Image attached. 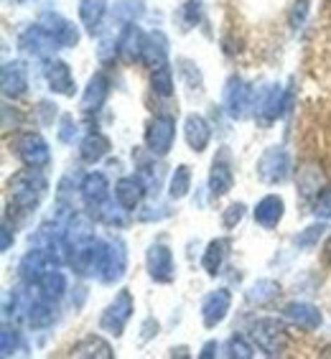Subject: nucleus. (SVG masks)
Returning <instances> with one entry per match:
<instances>
[{"label":"nucleus","instance_id":"obj_12","mask_svg":"<svg viewBox=\"0 0 331 359\" xmlns=\"http://www.w3.org/2000/svg\"><path fill=\"white\" fill-rule=\"evenodd\" d=\"M224 107L235 120H242L252 107V90L242 82L240 76H229L224 87Z\"/></svg>","mask_w":331,"mask_h":359},{"label":"nucleus","instance_id":"obj_22","mask_svg":"<svg viewBox=\"0 0 331 359\" xmlns=\"http://www.w3.org/2000/svg\"><path fill=\"white\" fill-rule=\"evenodd\" d=\"M166 59H168V39H166L163 31H151L145 34V43H143V59L140 62L151 69H158L166 67Z\"/></svg>","mask_w":331,"mask_h":359},{"label":"nucleus","instance_id":"obj_8","mask_svg":"<svg viewBox=\"0 0 331 359\" xmlns=\"http://www.w3.org/2000/svg\"><path fill=\"white\" fill-rule=\"evenodd\" d=\"M145 268H148V276L156 283H171L173 276H176V268H173V255L168 245L153 242L148 252H145Z\"/></svg>","mask_w":331,"mask_h":359},{"label":"nucleus","instance_id":"obj_47","mask_svg":"<svg viewBox=\"0 0 331 359\" xmlns=\"http://www.w3.org/2000/svg\"><path fill=\"white\" fill-rule=\"evenodd\" d=\"M217 349H219V344H217V341H207V344L201 346V352H199V357H214V354H217Z\"/></svg>","mask_w":331,"mask_h":359},{"label":"nucleus","instance_id":"obj_11","mask_svg":"<svg viewBox=\"0 0 331 359\" xmlns=\"http://www.w3.org/2000/svg\"><path fill=\"white\" fill-rule=\"evenodd\" d=\"M229 309H232V293L227 288L212 290L201 301V321H204L207 329H214V326H219L227 318Z\"/></svg>","mask_w":331,"mask_h":359},{"label":"nucleus","instance_id":"obj_18","mask_svg":"<svg viewBox=\"0 0 331 359\" xmlns=\"http://www.w3.org/2000/svg\"><path fill=\"white\" fill-rule=\"evenodd\" d=\"M107 95H110V79H107L104 72H97V74L90 76V82H87V87H84L79 107H82V112H97L104 104Z\"/></svg>","mask_w":331,"mask_h":359},{"label":"nucleus","instance_id":"obj_20","mask_svg":"<svg viewBox=\"0 0 331 359\" xmlns=\"http://www.w3.org/2000/svg\"><path fill=\"white\" fill-rule=\"evenodd\" d=\"M145 194H148V189H145V184L138 176H123V179L115 184V199H118V204L125 212L138 209Z\"/></svg>","mask_w":331,"mask_h":359},{"label":"nucleus","instance_id":"obj_27","mask_svg":"<svg viewBox=\"0 0 331 359\" xmlns=\"http://www.w3.org/2000/svg\"><path fill=\"white\" fill-rule=\"evenodd\" d=\"M107 153H110V140L102 133H90L79 143V156H82L84 163H100Z\"/></svg>","mask_w":331,"mask_h":359},{"label":"nucleus","instance_id":"obj_45","mask_svg":"<svg viewBox=\"0 0 331 359\" xmlns=\"http://www.w3.org/2000/svg\"><path fill=\"white\" fill-rule=\"evenodd\" d=\"M36 112H39V123H41V125H51V123H54V118H56V104L39 102Z\"/></svg>","mask_w":331,"mask_h":359},{"label":"nucleus","instance_id":"obj_19","mask_svg":"<svg viewBox=\"0 0 331 359\" xmlns=\"http://www.w3.org/2000/svg\"><path fill=\"white\" fill-rule=\"evenodd\" d=\"M143 43H145V34L140 31V26L135 23H125V28L118 36V51L125 62H140L143 59Z\"/></svg>","mask_w":331,"mask_h":359},{"label":"nucleus","instance_id":"obj_37","mask_svg":"<svg viewBox=\"0 0 331 359\" xmlns=\"http://www.w3.org/2000/svg\"><path fill=\"white\" fill-rule=\"evenodd\" d=\"M179 18H181V28H184V31L196 26L201 18V0H187L179 11Z\"/></svg>","mask_w":331,"mask_h":359},{"label":"nucleus","instance_id":"obj_10","mask_svg":"<svg viewBox=\"0 0 331 359\" xmlns=\"http://www.w3.org/2000/svg\"><path fill=\"white\" fill-rule=\"evenodd\" d=\"M79 189H82L84 204H87V209H90L95 217L110 204V184H107V179H104V173H100V171L87 173V176L82 179V187Z\"/></svg>","mask_w":331,"mask_h":359},{"label":"nucleus","instance_id":"obj_44","mask_svg":"<svg viewBox=\"0 0 331 359\" xmlns=\"http://www.w3.org/2000/svg\"><path fill=\"white\" fill-rule=\"evenodd\" d=\"M306 13H309V0H296V6L290 11V26L301 28L306 21Z\"/></svg>","mask_w":331,"mask_h":359},{"label":"nucleus","instance_id":"obj_5","mask_svg":"<svg viewBox=\"0 0 331 359\" xmlns=\"http://www.w3.org/2000/svg\"><path fill=\"white\" fill-rule=\"evenodd\" d=\"M133 311H135V304H133L130 290H120L115 301H112L107 309L102 311V318H100V329L112 337H123L125 326L133 318Z\"/></svg>","mask_w":331,"mask_h":359},{"label":"nucleus","instance_id":"obj_36","mask_svg":"<svg viewBox=\"0 0 331 359\" xmlns=\"http://www.w3.org/2000/svg\"><path fill=\"white\" fill-rule=\"evenodd\" d=\"M324 232H326L324 222H321V224H311V227H306L304 232H298V235L293 237V242H296L301 250H311V248H316Z\"/></svg>","mask_w":331,"mask_h":359},{"label":"nucleus","instance_id":"obj_21","mask_svg":"<svg viewBox=\"0 0 331 359\" xmlns=\"http://www.w3.org/2000/svg\"><path fill=\"white\" fill-rule=\"evenodd\" d=\"M283 212H285L283 196H278V194H268V196H262V199L257 201V207H255L252 215H255V222L262 229H273V227L281 224Z\"/></svg>","mask_w":331,"mask_h":359},{"label":"nucleus","instance_id":"obj_32","mask_svg":"<svg viewBox=\"0 0 331 359\" xmlns=\"http://www.w3.org/2000/svg\"><path fill=\"white\" fill-rule=\"evenodd\" d=\"M191 191V168L187 163H181L176 166V171L171 173V181H168V194H171V199H184L187 194Z\"/></svg>","mask_w":331,"mask_h":359},{"label":"nucleus","instance_id":"obj_43","mask_svg":"<svg viewBox=\"0 0 331 359\" xmlns=\"http://www.w3.org/2000/svg\"><path fill=\"white\" fill-rule=\"evenodd\" d=\"M76 133H79L76 120L72 118V115H62V123H59V140H62V143H74Z\"/></svg>","mask_w":331,"mask_h":359},{"label":"nucleus","instance_id":"obj_26","mask_svg":"<svg viewBox=\"0 0 331 359\" xmlns=\"http://www.w3.org/2000/svg\"><path fill=\"white\" fill-rule=\"evenodd\" d=\"M107 15V0H79V21L87 34L95 36Z\"/></svg>","mask_w":331,"mask_h":359},{"label":"nucleus","instance_id":"obj_4","mask_svg":"<svg viewBox=\"0 0 331 359\" xmlns=\"http://www.w3.org/2000/svg\"><path fill=\"white\" fill-rule=\"evenodd\" d=\"M15 156L21 158V163L26 168H46L51 163V151L48 143L43 140L41 133H23L15 138Z\"/></svg>","mask_w":331,"mask_h":359},{"label":"nucleus","instance_id":"obj_48","mask_svg":"<svg viewBox=\"0 0 331 359\" xmlns=\"http://www.w3.org/2000/svg\"><path fill=\"white\" fill-rule=\"evenodd\" d=\"M156 324V321H153V318H148V321H145L143 324V339H151L153 334H158V332H151V326Z\"/></svg>","mask_w":331,"mask_h":359},{"label":"nucleus","instance_id":"obj_41","mask_svg":"<svg viewBox=\"0 0 331 359\" xmlns=\"http://www.w3.org/2000/svg\"><path fill=\"white\" fill-rule=\"evenodd\" d=\"M179 72L184 74V79H187V84L191 90H201V74H199V69L194 67V62L179 59Z\"/></svg>","mask_w":331,"mask_h":359},{"label":"nucleus","instance_id":"obj_1","mask_svg":"<svg viewBox=\"0 0 331 359\" xmlns=\"http://www.w3.org/2000/svg\"><path fill=\"white\" fill-rule=\"evenodd\" d=\"M46 179L41 176L39 168H26V171H18L13 179L8 181V194H11V201L21 212H31L41 204V199L46 196Z\"/></svg>","mask_w":331,"mask_h":359},{"label":"nucleus","instance_id":"obj_42","mask_svg":"<svg viewBox=\"0 0 331 359\" xmlns=\"http://www.w3.org/2000/svg\"><path fill=\"white\" fill-rule=\"evenodd\" d=\"M115 54H120V51H118V41H115L112 36H104L102 41H100V46H97V56H100V62L110 64L112 59H115Z\"/></svg>","mask_w":331,"mask_h":359},{"label":"nucleus","instance_id":"obj_9","mask_svg":"<svg viewBox=\"0 0 331 359\" xmlns=\"http://www.w3.org/2000/svg\"><path fill=\"white\" fill-rule=\"evenodd\" d=\"M39 23H41L43 31H46V34L51 36V39H54L62 48H74L76 43H79V28H76L69 18H64L62 13H56V11H46Z\"/></svg>","mask_w":331,"mask_h":359},{"label":"nucleus","instance_id":"obj_38","mask_svg":"<svg viewBox=\"0 0 331 359\" xmlns=\"http://www.w3.org/2000/svg\"><path fill=\"white\" fill-rule=\"evenodd\" d=\"M255 354V349L245 341V337H240V334H235V337H229L227 341V357H240V359H250Z\"/></svg>","mask_w":331,"mask_h":359},{"label":"nucleus","instance_id":"obj_3","mask_svg":"<svg viewBox=\"0 0 331 359\" xmlns=\"http://www.w3.org/2000/svg\"><path fill=\"white\" fill-rule=\"evenodd\" d=\"M255 171L262 184H283L290 176V153L283 145H270L260 153Z\"/></svg>","mask_w":331,"mask_h":359},{"label":"nucleus","instance_id":"obj_31","mask_svg":"<svg viewBox=\"0 0 331 359\" xmlns=\"http://www.w3.org/2000/svg\"><path fill=\"white\" fill-rule=\"evenodd\" d=\"M51 306L54 304H48V301H43V298L34 301L26 311L28 324L34 326V329H46V326L54 324V309H51Z\"/></svg>","mask_w":331,"mask_h":359},{"label":"nucleus","instance_id":"obj_46","mask_svg":"<svg viewBox=\"0 0 331 359\" xmlns=\"http://www.w3.org/2000/svg\"><path fill=\"white\" fill-rule=\"evenodd\" d=\"M0 235H3V240H0V250H3V252H8V250H11V245H13V240H15L13 227H11L8 222H3V227H0Z\"/></svg>","mask_w":331,"mask_h":359},{"label":"nucleus","instance_id":"obj_33","mask_svg":"<svg viewBox=\"0 0 331 359\" xmlns=\"http://www.w3.org/2000/svg\"><path fill=\"white\" fill-rule=\"evenodd\" d=\"M321 184H324V173L318 171L313 163H309V166H304L301 171H298V189H301L304 196L318 194V187H321Z\"/></svg>","mask_w":331,"mask_h":359},{"label":"nucleus","instance_id":"obj_17","mask_svg":"<svg viewBox=\"0 0 331 359\" xmlns=\"http://www.w3.org/2000/svg\"><path fill=\"white\" fill-rule=\"evenodd\" d=\"M235 187V173H232V166H229L227 153H222L219 158H214L212 171H209V196L212 199H222L227 196Z\"/></svg>","mask_w":331,"mask_h":359},{"label":"nucleus","instance_id":"obj_15","mask_svg":"<svg viewBox=\"0 0 331 359\" xmlns=\"http://www.w3.org/2000/svg\"><path fill=\"white\" fill-rule=\"evenodd\" d=\"M18 43H21V48L26 51V54L36 56V59H46V56L54 54V48H59V43H56L54 39L43 31L41 23L28 26L21 34V39H18Z\"/></svg>","mask_w":331,"mask_h":359},{"label":"nucleus","instance_id":"obj_13","mask_svg":"<svg viewBox=\"0 0 331 359\" xmlns=\"http://www.w3.org/2000/svg\"><path fill=\"white\" fill-rule=\"evenodd\" d=\"M283 318L293 326H298V329H304V332H316L318 326L324 324V316L318 311V306L309 304V301H290V304H285Z\"/></svg>","mask_w":331,"mask_h":359},{"label":"nucleus","instance_id":"obj_2","mask_svg":"<svg viewBox=\"0 0 331 359\" xmlns=\"http://www.w3.org/2000/svg\"><path fill=\"white\" fill-rule=\"evenodd\" d=\"M252 339L260 352H265L268 357H281L288 349V332L278 318L262 316L252 324Z\"/></svg>","mask_w":331,"mask_h":359},{"label":"nucleus","instance_id":"obj_6","mask_svg":"<svg viewBox=\"0 0 331 359\" xmlns=\"http://www.w3.org/2000/svg\"><path fill=\"white\" fill-rule=\"evenodd\" d=\"M173 140H176V120L171 115H156L145 128V148L158 158L171 151Z\"/></svg>","mask_w":331,"mask_h":359},{"label":"nucleus","instance_id":"obj_23","mask_svg":"<svg viewBox=\"0 0 331 359\" xmlns=\"http://www.w3.org/2000/svg\"><path fill=\"white\" fill-rule=\"evenodd\" d=\"M184 138H187L189 148L194 153L207 151L209 140H212V125L201 118V115H189L184 120Z\"/></svg>","mask_w":331,"mask_h":359},{"label":"nucleus","instance_id":"obj_16","mask_svg":"<svg viewBox=\"0 0 331 359\" xmlns=\"http://www.w3.org/2000/svg\"><path fill=\"white\" fill-rule=\"evenodd\" d=\"M0 82H3V95L6 97H21L28 90V67L21 59L6 62L0 69Z\"/></svg>","mask_w":331,"mask_h":359},{"label":"nucleus","instance_id":"obj_35","mask_svg":"<svg viewBox=\"0 0 331 359\" xmlns=\"http://www.w3.org/2000/svg\"><path fill=\"white\" fill-rule=\"evenodd\" d=\"M18 349H23L21 332H15L11 324H3V332H0V354H3V357H11V354H15Z\"/></svg>","mask_w":331,"mask_h":359},{"label":"nucleus","instance_id":"obj_29","mask_svg":"<svg viewBox=\"0 0 331 359\" xmlns=\"http://www.w3.org/2000/svg\"><path fill=\"white\" fill-rule=\"evenodd\" d=\"M227 250H229V240L219 237V240H212L204 250V257H201V268L207 270V276H217L224 263V257H227Z\"/></svg>","mask_w":331,"mask_h":359},{"label":"nucleus","instance_id":"obj_7","mask_svg":"<svg viewBox=\"0 0 331 359\" xmlns=\"http://www.w3.org/2000/svg\"><path fill=\"white\" fill-rule=\"evenodd\" d=\"M128 273V250H125V242L120 237L107 242L102 257V270H100V280L107 285L120 283Z\"/></svg>","mask_w":331,"mask_h":359},{"label":"nucleus","instance_id":"obj_14","mask_svg":"<svg viewBox=\"0 0 331 359\" xmlns=\"http://www.w3.org/2000/svg\"><path fill=\"white\" fill-rule=\"evenodd\" d=\"M43 76H46L48 90L51 92H56V95L62 97H74L76 84L67 62H62V59H48L46 67H43Z\"/></svg>","mask_w":331,"mask_h":359},{"label":"nucleus","instance_id":"obj_40","mask_svg":"<svg viewBox=\"0 0 331 359\" xmlns=\"http://www.w3.org/2000/svg\"><path fill=\"white\" fill-rule=\"evenodd\" d=\"M245 204L242 201H237V204H229L227 209H224V215H222V224L227 229H235L237 224H240L242 219H245Z\"/></svg>","mask_w":331,"mask_h":359},{"label":"nucleus","instance_id":"obj_34","mask_svg":"<svg viewBox=\"0 0 331 359\" xmlns=\"http://www.w3.org/2000/svg\"><path fill=\"white\" fill-rule=\"evenodd\" d=\"M151 90L161 97L173 95V74H171V69H168V64H166V67H158V69H153Z\"/></svg>","mask_w":331,"mask_h":359},{"label":"nucleus","instance_id":"obj_28","mask_svg":"<svg viewBox=\"0 0 331 359\" xmlns=\"http://www.w3.org/2000/svg\"><path fill=\"white\" fill-rule=\"evenodd\" d=\"M278 296H281V285H278L276 280H270V278H262V280H257V283L252 285L248 293H245L248 304L257 306V309H262V306H270Z\"/></svg>","mask_w":331,"mask_h":359},{"label":"nucleus","instance_id":"obj_39","mask_svg":"<svg viewBox=\"0 0 331 359\" xmlns=\"http://www.w3.org/2000/svg\"><path fill=\"white\" fill-rule=\"evenodd\" d=\"M313 215L318 219H331V187H324L313 199Z\"/></svg>","mask_w":331,"mask_h":359},{"label":"nucleus","instance_id":"obj_25","mask_svg":"<svg viewBox=\"0 0 331 359\" xmlns=\"http://www.w3.org/2000/svg\"><path fill=\"white\" fill-rule=\"evenodd\" d=\"M72 357H82V359H112L115 357V352H112V346L104 341L102 337H95V334H90V337H84L82 341H76L74 346H72Z\"/></svg>","mask_w":331,"mask_h":359},{"label":"nucleus","instance_id":"obj_24","mask_svg":"<svg viewBox=\"0 0 331 359\" xmlns=\"http://www.w3.org/2000/svg\"><path fill=\"white\" fill-rule=\"evenodd\" d=\"M34 285H36L39 298H43L48 304H59L64 298V293H67V276L59 273L56 268H51V270H46Z\"/></svg>","mask_w":331,"mask_h":359},{"label":"nucleus","instance_id":"obj_30","mask_svg":"<svg viewBox=\"0 0 331 359\" xmlns=\"http://www.w3.org/2000/svg\"><path fill=\"white\" fill-rule=\"evenodd\" d=\"M145 3L143 0H118L112 6V21L118 23H135L138 18H143Z\"/></svg>","mask_w":331,"mask_h":359}]
</instances>
